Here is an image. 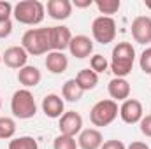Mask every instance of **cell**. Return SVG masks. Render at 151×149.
<instances>
[{
	"label": "cell",
	"mask_w": 151,
	"mask_h": 149,
	"mask_svg": "<svg viewBox=\"0 0 151 149\" xmlns=\"http://www.w3.org/2000/svg\"><path fill=\"white\" fill-rule=\"evenodd\" d=\"M135 62V49L130 42H118L113 47L111 56V70L116 77H123L132 72Z\"/></svg>",
	"instance_id": "obj_1"
},
{
	"label": "cell",
	"mask_w": 151,
	"mask_h": 149,
	"mask_svg": "<svg viewBox=\"0 0 151 149\" xmlns=\"http://www.w3.org/2000/svg\"><path fill=\"white\" fill-rule=\"evenodd\" d=\"M23 49L28 54H46L51 51V30L47 28H32L23 34Z\"/></svg>",
	"instance_id": "obj_2"
},
{
	"label": "cell",
	"mask_w": 151,
	"mask_h": 149,
	"mask_svg": "<svg viewBox=\"0 0 151 149\" xmlns=\"http://www.w3.org/2000/svg\"><path fill=\"white\" fill-rule=\"evenodd\" d=\"M12 14L18 23L34 27V25L42 23L44 14H46V5L39 0H21L14 5Z\"/></svg>",
	"instance_id": "obj_3"
},
{
	"label": "cell",
	"mask_w": 151,
	"mask_h": 149,
	"mask_svg": "<svg viewBox=\"0 0 151 149\" xmlns=\"http://www.w3.org/2000/svg\"><path fill=\"white\" fill-rule=\"evenodd\" d=\"M11 111L19 119H30V117H34L35 112H37V104H35L34 95L28 90H18V91H14L12 100H11Z\"/></svg>",
	"instance_id": "obj_4"
},
{
	"label": "cell",
	"mask_w": 151,
	"mask_h": 149,
	"mask_svg": "<svg viewBox=\"0 0 151 149\" xmlns=\"http://www.w3.org/2000/svg\"><path fill=\"white\" fill-rule=\"evenodd\" d=\"M118 102H114L111 98L107 100H100L97 102L91 111H90V121L95 125V126H107L111 125L114 119L118 117Z\"/></svg>",
	"instance_id": "obj_5"
},
{
	"label": "cell",
	"mask_w": 151,
	"mask_h": 149,
	"mask_svg": "<svg viewBox=\"0 0 151 149\" xmlns=\"http://www.w3.org/2000/svg\"><path fill=\"white\" fill-rule=\"evenodd\" d=\"M91 34L93 39L99 44H109L116 39V21L111 16H99L93 19L91 25Z\"/></svg>",
	"instance_id": "obj_6"
},
{
	"label": "cell",
	"mask_w": 151,
	"mask_h": 149,
	"mask_svg": "<svg viewBox=\"0 0 151 149\" xmlns=\"http://www.w3.org/2000/svg\"><path fill=\"white\" fill-rule=\"evenodd\" d=\"M58 128H60V135L76 137L77 133H81V128H83V117H81V114L76 111L63 112V116L60 117Z\"/></svg>",
	"instance_id": "obj_7"
},
{
	"label": "cell",
	"mask_w": 151,
	"mask_h": 149,
	"mask_svg": "<svg viewBox=\"0 0 151 149\" xmlns=\"http://www.w3.org/2000/svg\"><path fill=\"white\" fill-rule=\"evenodd\" d=\"M119 116L123 119V123L127 125H135L142 119L144 116V109H142V104L135 98H127L121 107H119Z\"/></svg>",
	"instance_id": "obj_8"
},
{
	"label": "cell",
	"mask_w": 151,
	"mask_h": 149,
	"mask_svg": "<svg viewBox=\"0 0 151 149\" xmlns=\"http://www.w3.org/2000/svg\"><path fill=\"white\" fill-rule=\"evenodd\" d=\"M132 37L139 44H148L151 42V18L150 16H137L132 21L130 27Z\"/></svg>",
	"instance_id": "obj_9"
},
{
	"label": "cell",
	"mask_w": 151,
	"mask_h": 149,
	"mask_svg": "<svg viewBox=\"0 0 151 149\" xmlns=\"http://www.w3.org/2000/svg\"><path fill=\"white\" fill-rule=\"evenodd\" d=\"M27 60H28V53L23 49V46H11L2 54V62L9 69H19L21 70L23 67H27Z\"/></svg>",
	"instance_id": "obj_10"
},
{
	"label": "cell",
	"mask_w": 151,
	"mask_h": 149,
	"mask_svg": "<svg viewBox=\"0 0 151 149\" xmlns=\"http://www.w3.org/2000/svg\"><path fill=\"white\" fill-rule=\"evenodd\" d=\"M51 30V51H60L63 53V49L69 47L72 34L67 27H49Z\"/></svg>",
	"instance_id": "obj_11"
},
{
	"label": "cell",
	"mask_w": 151,
	"mask_h": 149,
	"mask_svg": "<svg viewBox=\"0 0 151 149\" xmlns=\"http://www.w3.org/2000/svg\"><path fill=\"white\" fill-rule=\"evenodd\" d=\"M46 11L53 19L63 21L72 14V2L70 0H49L46 4Z\"/></svg>",
	"instance_id": "obj_12"
},
{
	"label": "cell",
	"mask_w": 151,
	"mask_h": 149,
	"mask_svg": "<svg viewBox=\"0 0 151 149\" xmlns=\"http://www.w3.org/2000/svg\"><path fill=\"white\" fill-rule=\"evenodd\" d=\"M69 51L76 58H88L93 53V40L86 35H76L69 44Z\"/></svg>",
	"instance_id": "obj_13"
},
{
	"label": "cell",
	"mask_w": 151,
	"mask_h": 149,
	"mask_svg": "<svg viewBox=\"0 0 151 149\" xmlns=\"http://www.w3.org/2000/svg\"><path fill=\"white\" fill-rule=\"evenodd\" d=\"M107 91H109V97L114 102H125L128 97H130V82L123 77H114L109 81V86H107Z\"/></svg>",
	"instance_id": "obj_14"
},
{
	"label": "cell",
	"mask_w": 151,
	"mask_h": 149,
	"mask_svg": "<svg viewBox=\"0 0 151 149\" xmlns=\"http://www.w3.org/2000/svg\"><path fill=\"white\" fill-rule=\"evenodd\" d=\"M104 144V137L97 128H88L79 133L77 146L81 149H100Z\"/></svg>",
	"instance_id": "obj_15"
},
{
	"label": "cell",
	"mask_w": 151,
	"mask_h": 149,
	"mask_svg": "<svg viewBox=\"0 0 151 149\" xmlns=\"http://www.w3.org/2000/svg\"><path fill=\"white\" fill-rule=\"evenodd\" d=\"M63 100L58 97V95H55V93H51V95H46L44 97V100H42V112L47 116V117H62L63 116Z\"/></svg>",
	"instance_id": "obj_16"
},
{
	"label": "cell",
	"mask_w": 151,
	"mask_h": 149,
	"mask_svg": "<svg viewBox=\"0 0 151 149\" xmlns=\"http://www.w3.org/2000/svg\"><path fill=\"white\" fill-rule=\"evenodd\" d=\"M69 67V60L60 51H49L46 56V69L51 74H63Z\"/></svg>",
	"instance_id": "obj_17"
},
{
	"label": "cell",
	"mask_w": 151,
	"mask_h": 149,
	"mask_svg": "<svg viewBox=\"0 0 151 149\" xmlns=\"http://www.w3.org/2000/svg\"><path fill=\"white\" fill-rule=\"evenodd\" d=\"M18 81H19V84L25 86V90L27 88H34V86H37L40 82V70L37 67L27 65V67H23L18 72Z\"/></svg>",
	"instance_id": "obj_18"
},
{
	"label": "cell",
	"mask_w": 151,
	"mask_h": 149,
	"mask_svg": "<svg viewBox=\"0 0 151 149\" xmlns=\"http://www.w3.org/2000/svg\"><path fill=\"white\" fill-rule=\"evenodd\" d=\"M76 81L83 88V91H88V90H93L99 84V74H95L91 69H83L76 75Z\"/></svg>",
	"instance_id": "obj_19"
},
{
	"label": "cell",
	"mask_w": 151,
	"mask_h": 149,
	"mask_svg": "<svg viewBox=\"0 0 151 149\" xmlns=\"http://www.w3.org/2000/svg\"><path fill=\"white\" fill-rule=\"evenodd\" d=\"M83 88L77 84V81L76 79H69L65 84H63V88H62V95H63V98L67 100V102H79L81 98H83Z\"/></svg>",
	"instance_id": "obj_20"
},
{
	"label": "cell",
	"mask_w": 151,
	"mask_h": 149,
	"mask_svg": "<svg viewBox=\"0 0 151 149\" xmlns=\"http://www.w3.org/2000/svg\"><path fill=\"white\" fill-rule=\"evenodd\" d=\"M9 149H39V144L34 137H18L9 142Z\"/></svg>",
	"instance_id": "obj_21"
},
{
	"label": "cell",
	"mask_w": 151,
	"mask_h": 149,
	"mask_svg": "<svg viewBox=\"0 0 151 149\" xmlns=\"http://www.w3.org/2000/svg\"><path fill=\"white\" fill-rule=\"evenodd\" d=\"M16 133V123L11 117H0V139L7 140L12 139Z\"/></svg>",
	"instance_id": "obj_22"
},
{
	"label": "cell",
	"mask_w": 151,
	"mask_h": 149,
	"mask_svg": "<svg viewBox=\"0 0 151 149\" xmlns=\"http://www.w3.org/2000/svg\"><path fill=\"white\" fill-rule=\"evenodd\" d=\"M95 5H97V9L100 11V14L109 16V14H116V12L119 11L121 2H119V0H97Z\"/></svg>",
	"instance_id": "obj_23"
},
{
	"label": "cell",
	"mask_w": 151,
	"mask_h": 149,
	"mask_svg": "<svg viewBox=\"0 0 151 149\" xmlns=\"http://www.w3.org/2000/svg\"><path fill=\"white\" fill-rule=\"evenodd\" d=\"M107 67H109V63H107L106 56H102V54H93V56L90 58V69H91L95 74H102V72H106Z\"/></svg>",
	"instance_id": "obj_24"
},
{
	"label": "cell",
	"mask_w": 151,
	"mask_h": 149,
	"mask_svg": "<svg viewBox=\"0 0 151 149\" xmlns=\"http://www.w3.org/2000/svg\"><path fill=\"white\" fill-rule=\"evenodd\" d=\"M53 149H77V142H76L74 137L58 135L53 142Z\"/></svg>",
	"instance_id": "obj_25"
},
{
	"label": "cell",
	"mask_w": 151,
	"mask_h": 149,
	"mask_svg": "<svg viewBox=\"0 0 151 149\" xmlns=\"http://www.w3.org/2000/svg\"><path fill=\"white\" fill-rule=\"evenodd\" d=\"M139 65H141V70L144 74H151V47L142 51L141 60H139Z\"/></svg>",
	"instance_id": "obj_26"
},
{
	"label": "cell",
	"mask_w": 151,
	"mask_h": 149,
	"mask_svg": "<svg viewBox=\"0 0 151 149\" xmlns=\"http://www.w3.org/2000/svg\"><path fill=\"white\" fill-rule=\"evenodd\" d=\"M14 7L11 2H5V0H0V21H9L11 19V14H12Z\"/></svg>",
	"instance_id": "obj_27"
},
{
	"label": "cell",
	"mask_w": 151,
	"mask_h": 149,
	"mask_svg": "<svg viewBox=\"0 0 151 149\" xmlns=\"http://www.w3.org/2000/svg\"><path fill=\"white\" fill-rule=\"evenodd\" d=\"M139 126H141V133H142V135L151 137V114L142 116V119L139 121Z\"/></svg>",
	"instance_id": "obj_28"
},
{
	"label": "cell",
	"mask_w": 151,
	"mask_h": 149,
	"mask_svg": "<svg viewBox=\"0 0 151 149\" xmlns=\"http://www.w3.org/2000/svg\"><path fill=\"white\" fill-rule=\"evenodd\" d=\"M100 149H127V146H125L121 140L113 139V140H106V142L102 144V148H100Z\"/></svg>",
	"instance_id": "obj_29"
},
{
	"label": "cell",
	"mask_w": 151,
	"mask_h": 149,
	"mask_svg": "<svg viewBox=\"0 0 151 149\" xmlns=\"http://www.w3.org/2000/svg\"><path fill=\"white\" fill-rule=\"evenodd\" d=\"M11 32H12V23H11V19H9V21H0V39L9 37Z\"/></svg>",
	"instance_id": "obj_30"
},
{
	"label": "cell",
	"mask_w": 151,
	"mask_h": 149,
	"mask_svg": "<svg viewBox=\"0 0 151 149\" xmlns=\"http://www.w3.org/2000/svg\"><path fill=\"white\" fill-rule=\"evenodd\" d=\"M93 4V0H74V4H72V7H79V9H84V7H90Z\"/></svg>",
	"instance_id": "obj_31"
},
{
	"label": "cell",
	"mask_w": 151,
	"mask_h": 149,
	"mask_svg": "<svg viewBox=\"0 0 151 149\" xmlns=\"http://www.w3.org/2000/svg\"><path fill=\"white\" fill-rule=\"evenodd\" d=\"M127 149H150V146L146 144V142H141V140H135V142H132L130 146Z\"/></svg>",
	"instance_id": "obj_32"
},
{
	"label": "cell",
	"mask_w": 151,
	"mask_h": 149,
	"mask_svg": "<svg viewBox=\"0 0 151 149\" xmlns=\"http://www.w3.org/2000/svg\"><path fill=\"white\" fill-rule=\"evenodd\" d=\"M144 5H146V9H150V11H151V0H146V2H144Z\"/></svg>",
	"instance_id": "obj_33"
},
{
	"label": "cell",
	"mask_w": 151,
	"mask_h": 149,
	"mask_svg": "<svg viewBox=\"0 0 151 149\" xmlns=\"http://www.w3.org/2000/svg\"><path fill=\"white\" fill-rule=\"evenodd\" d=\"M0 109H2V100H0Z\"/></svg>",
	"instance_id": "obj_34"
},
{
	"label": "cell",
	"mask_w": 151,
	"mask_h": 149,
	"mask_svg": "<svg viewBox=\"0 0 151 149\" xmlns=\"http://www.w3.org/2000/svg\"><path fill=\"white\" fill-rule=\"evenodd\" d=\"M0 63H2V56H0Z\"/></svg>",
	"instance_id": "obj_35"
}]
</instances>
